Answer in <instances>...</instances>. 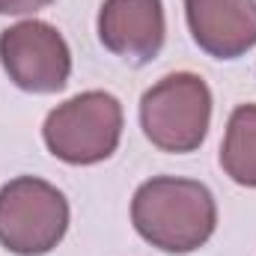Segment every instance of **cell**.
<instances>
[{
  "label": "cell",
  "instance_id": "6da1fadb",
  "mask_svg": "<svg viewBox=\"0 0 256 256\" xmlns=\"http://www.w3.org/2000/svg\"><path fill=\"white\" fill-rule=\"evenodd\" d=\"M131 220L143 242L164 254L182 256L200 250L212 238L218 206L212 191L196 179L155 176L134 194Z\"/></svg>",
  "mask_w": 256,
  "mask_h": 256
},
{
  "label": "cell",
  "instance_id": "5b68a950",
  "mask_svg": "<svg viewBox=\"0 0 256 256\" xmlns=\"http://www.w3.org/2000/svg\"><path fill=\"white\" fill-rule=\"evenodd\" d=\"M0 63L18 90L48 96L68 84L72 51L57 27L30 18L0 33Z\"/></svg>",
  "mask_w": 256,
  "mask_h": 256
},
{
  "label": "cell",
  "instance_id": "ba28073f",
  "mask_svg": "<svg viewBox=\"0 0 256 256\" xmlns=\"http://www.w3.org/2000/svg\"><path fill=\"white\" fill-rule=\"evenodd\" d=\"M224 173L244 188H256V104H238L220 143Z\"/></svg>",
  "mask_w": 256,
  "mask_h": 256
},
{
  "label": "cell",
  "instance_id": "3957f363",
  "mask_svg": "<svg viewBox=\"0 0 256 256\" xmlns=\"http://www.w3.org/2000/svg\"><path fill=\"white\" fill-rule=\"evenodd\" d=\"M45 146L66 164H98L110 158L122 137V104L116 96L90 90L57 104L45 126Z\"/></svg>",
  "mask_w": 256,
  "mask_h": 256
},
{
  "label": "cell",
  "instance_id": "277c9868",
  "mask_svg": "<svg viewBox=\"0 0 256 256\" xmlns=\"http://www.w3.org/2000/svg\"><path fill=\"white\" fill-rule=\"evenodd\" d=\"M68 230V202L51 182L18 176L0 188V244L15 256H45Z\"/></svg>",
  "mask_w": 256,
  "mask_h": 256
},
{
  "label": "cell",
  "instance_id": "8992f818",
  "mask_svg": "<svg viewBox=\"0 0 256 256\" xmlns=\"http://www.w3.org/2000/svg\"><path fill=\"white\" fill-rule=\"evenodd\" d=\"M167 36L161 0H104L98 12L102 45L128 66L152 63Z\"/></svg>",
  "mask_w": 256,
  "mask_h": 256
},
{
  "label": "cell",
  "instance_id": "9c48e42d",
  "mask_svg": "<svg viewBox=\"0 0 256 256\" xmlns=\"http://www.w3.org/2000/svg\"><path fill=\"white\" fill-rule=\"evenodd\" d=\"M51 3L54 0H0V15H33Z\"/></svg>",
  "mask_w": 256,
  "mask_h": 256
},
{
  "label": "cell",
  "instance_id": "7a4b0ae2",
  "mask_svg": "<svg viewBox=\"0 0 256 256\" xmlns=\"http://www.w3.org/2000/svg\"><path fill=\"white\" fill-rule=\"evenodd\" d=\"M212 122V90L191 74L176 72L149 86L140 98V128L161 152L185 155L200 149Z\"/></svg>",
  "mask_w": 256,
  "mask_h": 256
},
{
  "label": "cell",
  "instance_id": "52a82bcc",
  "mask_svg": "<svg viewBox=\"0 0 256 256\" xmlns=\"http://www.w3.org/2000/svg\"><path fill=\"white\" fill-rule=\"evenodd\" d=\"M194 42L214 60H238L256 48V0H185Z\"/></svg>",
  "mask_w": 256,
  "mask_h": 256
}]
</instances>
